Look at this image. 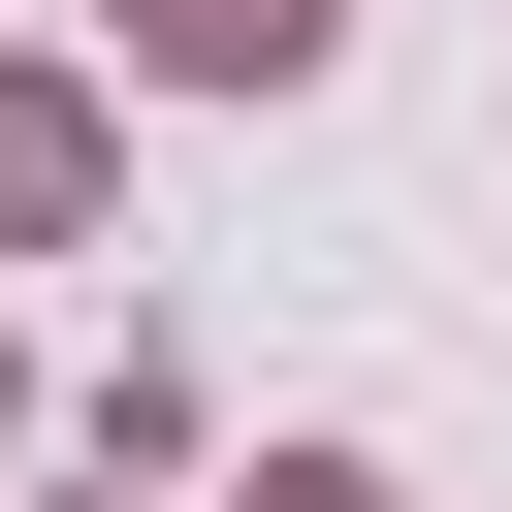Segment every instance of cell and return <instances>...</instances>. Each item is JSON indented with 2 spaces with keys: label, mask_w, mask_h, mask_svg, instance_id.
Instances as JSON below:
<instances>
[{
  "label": "cell",
  "mask_w": 512,
  "mask_h": 512,
  "mask_svg": "<svg viewBox=\"0 0 512 512\" xmlns=\"http://www.w3.org/2000/svg\"><path fill=\"white\" fill-rule=\"evenodd\" d=\"M224 512H384V480H352V448H256V480H224Z\"/></svg>",
  "instance_id": "3"
},
{
  "label": "cell",
  "mask_w": 512,
  "mask_h": 512,
  "mask_svg": "<svg viewBox=\"0 0 512 512\" xmlns=\"http://www.w3.org/2000/svg\"><path fill=\"white\" fill-rule=\"evenodd\" d=\"M128 64H160V96H320L352 0H128Z\"/></svg>",
  "instance_id": "1"
},
{
  "label": "cell",
  "mask_w": 512,
  "mask_h": 512,
  "mask_svg": "<svg viewBox=\"0 0 512 512\" xmlns=\"http://www.w3.org/2000/svg\"><path fill=\"white\" fill-rule=\"evenodd\" d=\"M64 224H96V96H64V64H0V256H64Z\"/></svg>",
  "instance_id": "2"
}]
</instances>
